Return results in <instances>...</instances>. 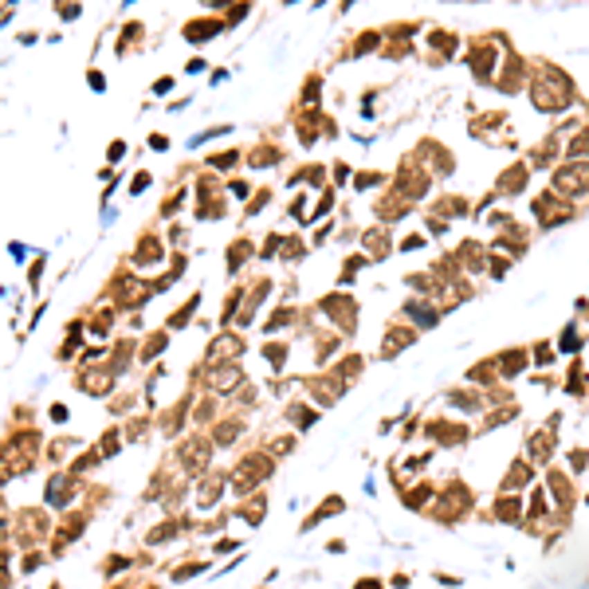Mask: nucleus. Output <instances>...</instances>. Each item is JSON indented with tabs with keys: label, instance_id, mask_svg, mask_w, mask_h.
Segmentation results:
<instances>
[{
	"label": "nucleus",
	"instance_id": "1",
	"mask_svg": "<svg viewBox=\"0 0 589 589\" xmlns=\"http://www.w3.org/2000/svg\"><path fill=\"white\" fill-rule=\"evenodd\" d=\"M558 189L570 192V197H577L581 189H589V165L581 161V165H565L562 173H558Z\"/></svg>",
	"mask_w": 589,
	"mask_h": 589
},
{
	"label": "nucleus",
	"instance_id": "2",
	"mask_svg": "<svg viewBox=\"0 0 589 589\" xmlns=\"http://www.w3.org/2000/svg\"><path fill=\"white\" fill-rule=\"evenodd\" d=\"M185 32H189V39H192V44H201V39H212V36H217V32H220V24H217V20H208V24H189Z\"/></svg>",
	"mask_w": 589,
	"mask_h": 589
},
{
	"label": "nucleus",
	"instance_id": "3",
	"mask_svg": "<svg viewBox=\"0 0 589 589\" xmlns=\"http://www.w3.org/2000/svg\"><path fill=\"white\" fill-rule=\"evenodd\" d=\"M471 63H475V75H480V79H487V75H491V48H480L475 51V55H471Z\"/></svg>",
	"mask_w": 589,
	"mask_h": 589
},
{
	"label": "nucleus",
	"instance_id": "4",
	"mask_svg": "<svg viewBox=\"0 0 589 589\" xmlns=\"http://www.w3.org/2000/svg\"><path fill=\"white\" fill-rule=\"evenodd\" d=\"M240 338H217V346H212V358H228V354H240Z\"/></svg>",
	"mask_w": 589,
	"mask_h": 589
},
{
	"label": "nucleus",
	"instance_id": "5",
	"mask_svg": "<svg viewBox=\"0 0 589 589\" xmlns=\"http://www.w3.org/2000/svg\"><path fill=\"white\" fill-rule=\"evenodd\" d=\"M236 161H240L236 154H220V157H212V165H217V169H228V165H236Z\"/></svg>",
	"mask_w": 589,
	"mask_h": 589
},
{
	"label": "nucleus",
	"instance_id": "6",
	"mask_svg": "<svg viewBox=\"0 0 589 589\" xmlns=\"http://www.w3.org/2000/svg\"><path fill=\"white\" fill-rule=\"evenodd\" d=\"M570 154H589V134H586V138H577V142L570 145Z\"/></svg>",
	"mask_w": 589,
	"mask_h": 589
},
{
	"label": "nucleus",
	"instance_id": "7",
	"mask_svg": "<svg viewBox=\"0 0 589 589\" xmlns=\"http://www.w3.org/2000/svg\"><path fill=\"white\" fill-rule=\"evenodd\" d=\"M145 185H149V173H138V177H134V192H142Z\"/></svg>",
	"mask_w": 589,
	"mask_h": 589
}]
</instances>
